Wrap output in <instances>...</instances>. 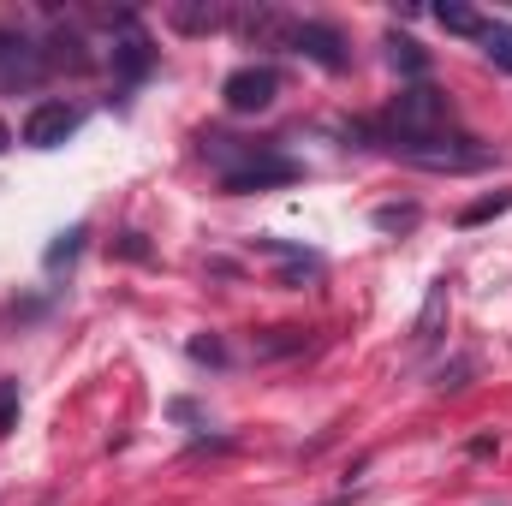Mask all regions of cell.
Returning a JSON list of instances; mask_svg holds the SVG:
<instances>
[{"label":"cell","instance_id":"6da1fadb","mask_svg":"<svg viewBox=\"0 0 512 506\" xmlns=\"http://www.w3.org/2000/svg\"><path fill=\"white\" fill-rule=\"evenodd\" d=\"M203 155L221 167V185H227L233 197H245V191H274V185H292V179H298V161L280 155L274 143H245V137L209 131V137H203Z\"/></svg>","mask_w":512,"mask_h":506},{"label":"cell","instance_id":"7a4b0ae2","mask_svg":"<svg viewBox=\"0 0 512 506\" xmlns=\"http://www.w3.org/2000/svg\"><path fill=\"white\" fill-rule=\"evenodd\" d=\"M280 48H292V54L316 60L322 72H346V42H340V30H334V24H322V18H286Z\"/></svg>","mask_w":512,"mask_h":506},{"label":"cell","instance_id":"3957f363","mask_svg":"<svg viewBox=\"0 0 512 506\" xmlns=\"http://www.w3.org/2000/svg\"><path fill=\"white\" fill-rule=\"evenodd\" d=\"M274 96H280V72H274V66H239V72H227V84H221V102H227L233 114H262Z\"/></svg>","mask_w":512,"mask_h":506},{"label":"cell","instance_id":"277c9868","mask_svg":"<svg viewBox=\"0 0 512 506\" xmlns=\"http://www.w3.org/2000/svg\"><path fill=\"white\" fill-rule=\"evenodd\" d=\"M78 126H84V114H78L72 102H36V108L24 114V143H30V149H60Z\"/></svg>","mask_w":512,"mask_h":506},{"label":"cell","instance_id":"5b68a950","mask_svg":"<svg viewBox=\"0 0 512 506\" xmlns=\"http://www.w3.org/2000/svg\"><path fill=\"white\" fill-rule=\"evenodd\" d=\"M42 66H48V60H42V48H36L24 30L0 24V84H6V90H12V84H30Z\"/></svg>","mask_w":512,"mask_h":506},{"label":"cell","instance_id":"8992f818","mask_svg":"<svg viewBox=\"0 0 512 506\" xmlns=\"http://www.w3.org/2000/svg\"><path fill=\"white\" fill-rule=\"evenodd\" d=\"M114 72H120L126 84H143V78L155 72V42H149V36L137 30V18L126 24V36L114 42Z\"/></svg>","mask_w":512,"mask_h":506},{"label":"cell","instance_id":"52a82bcc","mask_svg":"<svg viewBox=\"0 0 512 506\" xmlns=\"http://www.w3.org/2000/svg\"><path fill=\"white\" fill-rule=\"evenodd\" d=\"M256 245H262L268 256H280V262H286L280 286H292V292H298L304 280H316V274H322V256H316V251H292V245H280V239H256Z\"/></svg>","mask_w":512,"mask_h":506},{"label":"cell","instance_id":"ba28073f","mask_svg":"<svg viewBox=\"0 0 512 506\" xmlns=\"http://www.w3.org/2000/svg\"><path fill=\"white\" fill-rule=\"evenodd\" d=\"M441 322H447V280L429 286V304H423V316H417V328H411V346L429 352V346L441 340Z\"/></svg>","mask_w":512,"mask_h":506},{"label":"cell","instance_id":"9c48e42d","mask_svg":"<svg viewBox=\"0 0 512 506\" xmlns=\"http://www.w3.org/2000/svg\"><path fill=\"white\" fill-rule=\"evenodd\" d=\"M477 48H483V60H489V66L512 72V24H507V18H489V24H483V36H477Z\"/></svg>","mask_w":512,"mask_h":506},{"label":"cell","instance_id":"30bf717a","mask_svg":"<svg viewBox=\"0 0 512 506\" xmlns=\"http://www.w3.org/2000/svg\"><path fill=\"white\" fill-rule=\"evenodd\" d=\"M387 60H393V72H405L411 84H423V72H429V60H423V48H417L411 36H399V30L387 36Z\"/></svg>","mask_w":512,"mask_h":506},{"label":"cell","instance_id":"8fae6325","mask_svg":"<svg viewBox=\"0 0 512 506\" xmlns=\"http://www.w3.org/2000/svg\"><path fill=\"white\" fill-rule=\"evenodd\" d=\"M233 12L227 6H173V24L179 30H191V36H203V30H221Z\"/></svg>","mask_w":512,"mask_h":506},{"label":"cell","instance_id":"7c38bea8","mask_svg":"<svg viewBox=\"0 0 512 506\" xmlns=\"http://www.w3.org/2000/svg\"><path fill=\"white\" fill-rule=\"evenodd\" d=\"M435 24H441V30H453V36H471V42H477L489 18H483V12H471V6H435Z\"/></svg>","mask_w":512,"mask_h":506},{"label":"cell","instance_id":"4fadbf2b","mask_svg":"<svg viewBox=\"0 0 512 506\" xmlns=\"http://www.w3.org/2000/svg\"><path fill=\"white\" fill-rule=\"evenodd\" d=\"M507 209H512V191H501V197H483V203H471L459 221H465V227H477V221H495V215H507Z\"/></svg>","mask_w":512,"mask_h":506},{"label":"cell","instance_id":"5bb4252c","mask_svg":"<svg viewBox=\"0 0 512 506\" xmlns=\"http://www.w3.org/2000/svg\"><path fill=\"white\" fill-rule=\"evenodd\" d=\"M280 340H256V358H286V352H298L304 340H298V328H274Z\"/></svg>","mask_w":512,"mask_h":506},{"label":"cell","instance_id":"9a60e30c","mask_svg":"<svg viewBox=\"0 0 512 506\" xmlns=\"http://www.w3.org/2000/svg\"><path fill=\"white\" fill-rule=\"evenodd\" d=\"M376 227H417V203H405V209H376Z\"/></svg>","mask_w":512,"mask_h":506},{"label":"cell","instance_id":"2e32d148","mask_svg":"<svg viewBox=\"0 0 512 506\" xmlns=\"http://www.w3.org/2000/svg\"><path fill=\"white\" fill-rule=\"evenodd\" d=\"M12 417H18V381H0V435L12 429Z\"/></svg>","mask_w":512,"mask_h":506},{"label":"cell","instance_id":"e0dca14e","mask_svg":"<svg viewBox=\"0 0 512 506\" xmlns=\"http://www.w3.org/2000/svg\"><path fill=\"white\" fill-rule=\"evenodd\" d=\"M6 143H12V137H6V126H0V149H6Z\"/></svg>","mask_w":512,"mask_h":506},{"label":"cell","instance_id":"ac0fdd59","mask_svg":"<svg viewBox=\"0 0 512 506\" xmlns=\"http://www.w3.org/2000/svg\"><path fill=\"white\" fill-rule=\"evenodd\" d=\"M328 506H352V501H328Z\"/></svg>","mask_w":512,"mask_h":506}]
</instances>
